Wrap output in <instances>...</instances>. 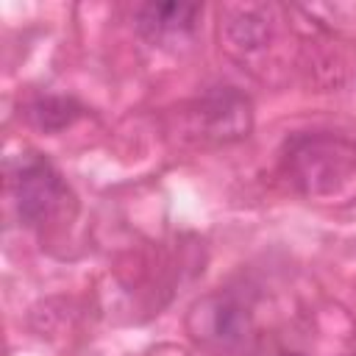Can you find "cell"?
Returning a JSON list of instances; mask_svg holds the SVG:
<instances>
[{
	"label": "cell",
	"instance_id": "cell-7",
	"mask_svg": "<svg viewBox=\"0 0 356 356\" xmlns=\"http://www.w3.org/2000/svg\"><path fill=\"white\" fill-rule=\"evenodd\" d=\"M81 117V106L70 97H58V95H47V97H39L28 106V120L39 128V131H47V134H56V131H64L70 128L75 120Z\"/></svg>",
	"mask_w": 356,
	"mask_h": 356
},
{
	"label": "cell",
	"instance_id": "cell-2",
	"mask_svg": "<svg viewBox=\"0 0 356 356\" xmlns=\"http://www.w3.org/2000/svg\"><path fill=\"white\" fill-rule=\"evenodd\" d=\"M186 328L209 356H248L256 337L248 309L228 295L200 298L189 309Z\"/></svg>",
	"mask_w": 356,
	"mask_h": 356
},
{
	"label": "cell",
	"instance_id": "cell-1",
	"mask_svg": "<svg viewBox=\"0 0 356 356\" xmlns=\"http://www.w3.org/2000/svg\"><path fill=\"white\" fill-rule=\"evenodd\" d=\"M292 172L309 197H345L356 192V147L339 139H306L292 150Z\"/></svg>",
	"mask_w": 356,
	"mask_h": 356
},
{
	"label": "cell",
	"instance_id": "cell-5",
	"mask_svg": "<svg viewBox=\"0 0 356 356\" xmlns=\"http://www.w3.org/2000/svg\"><path fill=\"white\" fill-rule=\"evenodd\" d=\"M197 14L195 3H147L136 14V28L153 44H172L195 31Z\"/></svg>",
	"mask_w": 356,
	"mask_h": 356
},
{
	"label": "cell",
	"instance_id": "cell-4",
	"mask_svg": "<svg viewBox=\"0 0 356 356\" xmlns=\"http://www.w3.org/2000/svg\"><path fill=\"white\" fill-rule=\"evenodd\" d=\"M192 120H195V134H200V139L231 142V139L248 136L250 103L234 89H222L203 97L192 111Z\"/></svg>",
	"mask_w": 356,
	"mask_h": 356
},
{
	"label": "cell",
	"instance_id": "cell-6",
	"mask_svg": "<svg viewBox=\"0 0 356 356\" xmlns=\"http://www.w3.org/2000/svg\"><path fill=\"white\" fill-rule=\"evenodd\" d=\"M270 33H273V19H270V8L264 6L234 8L225 22V42L234 53H242V56L261 50Z\"/></svg>",
	"mask_w": 356,
	"mask_h": 356
},
{
	"label": "cell",
	"instance_id": "cell-3",
	"mask_svg": "<svg viewBox=\"0 0 356 356\" xmlns=\"http://www.w3.org/2000/svg\"><path fill=\"white\" fill-rule=\"evenodd\" d=\"M14 192H17L19 217L28 225L56 222L58 217L67 214V203H72V195L61 181V175L42 159H33L19 167Z\"/></svg>",
	"mask_w": 356,
	"mask_h": 356
}]
</instances>
